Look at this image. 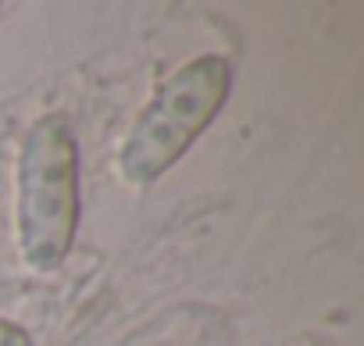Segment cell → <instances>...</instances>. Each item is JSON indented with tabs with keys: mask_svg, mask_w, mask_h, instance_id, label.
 I'll return each instance as SVG.
<instances>
[{
	"mask_svg": "<svg viewBox=\"0 0 364 346\" xmlns=\"http://www.w3.org/2000/svg\"><path fill=\"white\" fill-rule=\"evenodd\" d=\"M79 143L61 114L29 125L15 164V232L22 261L50 275L65 264L79 229Z\"/></svg>",
	"mask_w": 364,
	"mask_h": 346,
	"instance_id": "1",
	"label": "cell"
},
{
	"mask_svg": "<svg viewBox=\"0 0 364 346\" xmlns=\"http://www.w3.org/2000/svg\"><path fill=\"white\" fill-rule=\"evenodd\" d=\"M232 90V65L222 54H200L157 82L118 146V175L146 190L186 153L222 114Z\"/></svg>",
	"mask_w": 364,
	"mask_h": 346,
	"instance_id": "2",
	"label": "cell"
},
{
	"mask_svg": "<svg viewBox=\"0 0 364 346\" xmlns=\"http://www.w3.org/2000/svg\"><path fill=\"white\" fill-rule=\"evenodd\" d=\"M0 346H33V335L18 321L0 318Z\"/></svg>",
	"mask_w": 364,
	"mask_h": 346,
	"instance_id": "3",
	"label": "cell"
}]
</instances>
